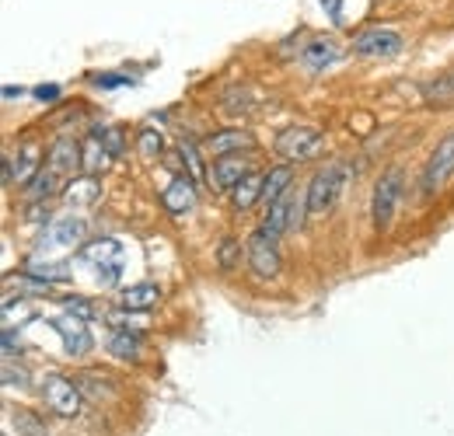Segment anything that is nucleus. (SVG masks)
Segmentation results:
<instances>
[{
    "label": "nucleus",
    "mask_w": 454,
    "mask_h": 436,
    "mask_svg": "<svg viewBox=\"0 0 454 436\" xmlns=\"http://www.w3.org/2000/svg\"><path fill=\"white\" fill-rule=\"evenodd\" d=\"M255 147V136L248 133V129H217V133H210L203 144H200V151L207 154V158H231V154H241V151H252Z\"/></svg>",
    "instance_id": "8"
},
{
    "label": "nucleus",
    "mask_w": 454,
    "mask_h": 436,
    "mask_svg": "<svg viewBox=\"0 0 454 436\" xmlns=\"http://www.w3.org/2000/svg\"><path fill=\"white\" fill-rule=\"evenodd\" d=\"M50 325H53V331L63 339V349H67L70 356H84V353L91 349V335H88V328L81 325L77 318H53Z\"/></svg>",
    "instance_id": "14"
},
{
    "label": "nucleus",
    "mask_w": 454,
    "mask_h": 436,
    "mask_svg": "<svg viewBox=\"0 0 454 436\" xmlns=\"http://www.w3.org/2000/svg\"><path fill=\"white\" fill-rule=\"evenodd\" d=\"M77 387H81V394H88V398H95V401L115 398V387L109 384V378H102V374H81V378H77Z\"/></svg>",
    "instance_id": "22"
},
{
    "label": "nucleus",
    "mask_w": 454,
    "mask_h": 436,
    "mask_svg": "<svg viewBox=\"0 0 454 436\" xmlns=\"http://www.w3.org/2000/svg\"><path fill=\"white\" fill-rule=\"evenodd\" d=\"M451 88H454V74H451Z\"/></svg>",
    "instance_id": "35"
},
{
    "label": "nucleus",
    "mask_w": 454,
    "mask_h": 436,
    "mask_svg": "<svg viewBox=\"0 0 454 436\" xmlns=\"http://www.w3.org/2000/svg\"><path fill=\"white\" fill-rule=\"evenodd\" d=\"M84 259H88V262H102V266H109V262L119 259V245H115L113 237L91 241V245H84Z\"/></svg>",
    "instance_id": "23"
},
{
    "label": "nucleus",
    "mask_w": 454,
    "mask_h": 436,
    "mask_svg": "<svg viewBox=\"0 0 454 436\" xmlns=\"http://www.w3.org/2000/svg\"><path fill=\"white\" fill-rule=\"evenodd\" d=\"M158 300H161V286L158 283H137V286L122 290V297H119L122 311H151Z\"/></svg>",
    "instance_id": "18"
},
{
    "label": "nucleus",
    "mask_w": 454,
    "mask_h": 436,
    "mask_svg": "<svg viewBox=\"0 0 454 436\" xmlns=\"http://www.w3.org/2000/svg\"><path fill=\"white\" fill-rule=\"evenodd\" d=\"M325 136L315 129V126H286L284 133L277 136V154L284 158L286 164H297V161H308L322 151Z\"/></svg>",
    "instance_id": "4"
},
{
    "label": "nucleus",
    "mask_w": 454,
    "mask_h": 436,
    "mask_svg": "<svg viewBox=\"0 0 454 436\" xmlns=\"http://www.w3.org/2000/svg\"><path fill=\"white\" fill-rule=\"evenodd\" d=\"M402 182H405L402 167H388V171L378 178V185H374L371 217H374V227H378V230H385V227L392 223V217H395L398 199H402Z\"/></svg>",
    "instance_id": "3"
},
{
    "label": "nucleus",
    "mask_w": 454,
    "mask_h": 436,
    "mask_svg": "<svg viewBox=\"0 0 454 436\" xmlns=\"http://www.w3.org/2000/svg\"><path fill=\"white\" fill-rule=\"evenodd\" d=\"M217 266H221L224 273H234V269L241 266V241H238V237H224V241H221V248H217Z\"/></svg>",
    "instance_id": "26"
},
{
    "label": "nucleus",
    "mask_w": 454,
    "mask_h": 436,
    "mask_svg": "<svg viewBox=\"0 0 454 436\" xmlns=\"http://www.w3.org/2000/svg\"><path fill=\"white\" fill-rule=\"evenodd\" d=\"M290 210H294V189L286 192L280 203H273V206H270V214H266V220H262V227H270L273 234L290 230Z\"/></svg>",
    "instance_id": "21"
},
{
    "label": "nucleus",
    "mask_w": 454,
    "mask_h": 436,
    "mask_svg": "<svg viewBox=\"0 0 454 436\" xmlns=\"http://www.w3.org/2000/svg\"><path fill=\"white\" fill-rule=\"evenodd\" d=\"M98 196H102V185H98V178H95V175L70 178V182L63 185V199H67L70 206H91Z\"/></svg>",
    "instance_id": "17"
},
{
    "label": "nucleus",
    "mask_w": 454,
    "mask_h": 436,
    "mask_svg": "<svg viewBox=\"0 0 454 436\" xmlns=\"http://www.w3.org/2000/svg\"><path fill=\"white\" fill-rule=\"evenodd\" d=\"M43 398H46V405L63 416V419H74V416H81V409H84V394H81V387L77 381H70V378H63V374H50L46 381H43Z\"/></svg>",
    "instance_id": "5"
},
{
    "label": "nucleus",
    "mask_w": 454,
    "mask_h": 436,
    "mask_svg": "<svg viewBox=\"0 0 454 436\" xmlns=\"http://www.w3.org/2000/svg\"><path fill=\"white\" fill-rule=\"evenodd\" d=\"M336 56H340L336 39H311V43L301 50V59H304V66H308L311 74H322L329 63H336Z\"/></svg>",
    "instance_id": "16"
},
{
    "label": "nucleus",
    "mask_w": 454,
    "mask_h": 436,
    "mask_svg": "<svg viewBox=\"0 0 454 436\" xmlns=\"http://www.w3.org/2000/svg\"><path fill=\"white\" fill-rule=\"evenodd\" d=\"M57 189H59V175L57 171H50V167H43V171L25 185V196H28L32 203H43V199L57 196Z\"/></svg>",
    "instance_id": "20"
},
{
    "label": "nucleus",
    "mask_w": 454,
    "mask_h": 436,
    "mask_svg": "<svg viewBox=\"0 0 454 436\" xmlns=\"http://www.w3.org/2000/svg\"><path fill=\"white\" fill-rule=\"evenodd\" d=\"M21 95H25V88H14V84L4 88V98H21Z\"/></svg>",
    "instance_id": "34"
},
{
    "label": "nucleus",
    "mask_w": 454,
    "mask_h": 436,
    "mask_svg": "<svg viewBox=\"0 0 454 436\" xmlns=\"http://www.w3.org/2000/svg\"><path fill=\"white\" fill-rule=\"evenodd\" d=\"M59 300H63V311H67L70 318H77V322L98 318V308H95L91 300H84V297H59Z\"/></svg>",
    "instance_id": "27"
},
{
    "label": "nucleus",
    "mask_w": 454,
    "mask_h": 436,
    "mask_svg": "<svg viewBox=\"0 0 454 436\" xmlns=\"http://www.w3.org/2000/svg\"><path fill=\"white\" fill-rule=\"evenodd\" d=\"M14 349H21V339L14 335V328L7 325V328H4V356L11 360V356H14Z\"/></svg>",
    "instance_id": "31"
},
{
    "label": "nucleus",
    "mask_w": 454,
    "mask_h": 436,
    "mask_svg": "<svg viewBox=\"0 0 454 436\" xmlns=\"http://www.w3.org/2000/svg\"><path fill=\"white\" fill-rule=\"evenodd\" d=\"M161 203H165V210H168L171 217L192 214L196 203H200V196H196V178H192V175H175L168 185H165V192H161Z\"/></svg>",
    "instance_id": "10"
},
{
    "label": "nucleus",
    "mask_w": 454,
    "mask_h": 436,
    "mask_svg": "<svg viewBox=\"0 0 454 436\" xmlns=\"http://www.w3.org/2000/svg\"><path fill=\"white\" fill-rule=\"evenodd\" d=\"M39 158H35V147H21L18 154L4 158V185H28L35 175H39Z\"/></svg>",
    "instance_id": "13"
},
{
    "label": "nucleus",
    "mask_w": 454,
    "mask_h": 436,
    "mask_svg": "<svg viewBox=\"0 0 454 436\" xmlns=\"http://www.w3.org/2000/svg\"><path fill=\"white\" fill-rule=\"evenodd\" d=\"M451 178H454V129L444 133V140L430 151L427 167H423V178H419V192L423 196H437Z\"/></svg>",
    "instance_id": "1"
},
{
    "label": "nucleus",
    "mask_w": 454,
    "mask_h": 436,
    "mask_svg": "<svg viewBox=\"0 0 454 436\" xmlns=\"http://www.w3.org/2000/svg\"><path fill=\"white\" fill-rule=\"evenodd\" d=\"M32 95H35L39 102H57V98H59V88H57V84H43V88H35Z\"/></svg>",
    "instance_id": "32"
},
{
    "label": "nucleus",
    "mask_w": 454,
    "mask_h": 436,
    "mask_svg": "<svg viewBox=\"0 0 454 436\" xmlns=\"http://www.w3.org/2000/svg\"><path fill=\"white\" fill-rule=\"evenodd\" d=\"M46 167L57 171V175H74L77 167H84V147L70 136H59L53 140L50 154H46Z\"/></svg>",
    "instance_id": "12"
},
{
    "label": "nucleus",
    "mask_w": 454,
    "mask_h": 436,
    "mask_svg": "<svg viewBox=\"0 0 454 436\" xmlns=\"http://www.w3.org/2000/svg\"><path fill=\"white\" fill-rule=\"evenodd\" d=\"M91 136H95V140H102V147H106L113 158H119V154H122V133H119V129L106 126V129H95Z\"/></svg>",
    "instance_id": "29"
},
{
    "label": "nucleus",
    "mask_w": 454,
    "mask_h": 436,
    "mask_svg": "<svg viewBox=\"0 0 454 436\" xmlns=\"http://www.w3.org/2000/svg\"><path fill=\"white\" fill-rule=\"evenodd\" d=\"M402 35L392 32V28H367L353 39V53L367 56V59H392V56L402 53Z\"/></svg>",
    "instance_id": "7"
},
{
    "label": "nucleus",
    "mask_w": 454,
    "mask_h": 436,
    "mask_svg": "<svg viewBox=\"0 0 454 436\" xmlns=\"http://www.w3.org/2000/svg\"><path fill=\"white\" fill-rule=\"evenodd\" d=\"M340 182H342L340 164H325V167L315 171V178H311V185H308V192H304L311 217H322V214L333 206V199H336V192H340Z\"/></svg>",
    "instance_id": "6"
},
{
    "label": "nucleus",
    "mask_w": 454,
    "mask_h": 436,
    "mask_svg": "<svg viewBox=\"0 0 454 436\" xmlns=\"http://www.w3.org/2000/svg\"><path fill=\"white\" fill-rule=\"evenodd\" d=\"M252 175V158H241V154H231V158H217V161L207 167V178L217 192H231L238 182H245Z\"/></svg>",
    "instance_id": "9"
},
{
    "label": "nucleus",
    "mask_w": 454,
    "mask_h": 436,
    "mask_svg": "<svg viewBox=\"0 0 454 436\" xmlns=\"http://www.w3.org/2000/svg\"><path fill=\"white\" fill-rule=\"evenodd\" d=\"M109 353H113L115 360H137V353H140V339L129 335V331H115L113 339H109Z\"/></svg>",
    "instance_id": "24"
},
{
    "label": "nucleus",
    "mask_w": 454,
    "mask_h": 436,
    "mask_svg": "<svg viewBox=\"0 0 454 436\" xmlns=\"http://www.w3.org/2000/svg\"><path fill=\"white\" fill-rule=\"evenodd\" d=\"M95 84H102V88H119V84H126V77H95Z\"/></svg>",
    "instance_id": "33"
},
{
    "label": "nucleus",
    "mask_w": 454,
    "mask_h": 436,
    "mask_svg": "<svg viewBox=\"0 0 454 436\" xmlns=\"http://www.w3.org/2000/svg\"><path fill=\"white\" fill-rule=\"evenodd\" d=\"M84 220L81 217H59L53 220L50 227H46V234H43V245H39V252H53V248H74V245H81L84 241Z\"/></svg>",
    "instance_id": "11"
},
{
    "label": "nucleus",
    "mask_w": 454,
    "mask_h": 436,
    "mask_svg": "<svg viewBox=\"0 0 454 436\" xmlns=\"http://www.w3.org/2000/svg\"><path fill=\"white\" fill-rule=\"evenodd\" d=\"M137 147H140L144 158H158V154H161V133H158V129H140Z\"/></svg>",
    "instance_id": "28"
},
{
    "label": "nucleus",
    "mask_w": 454,
    "mask_h": 436,
    "mask_svg": "<svg viewBox=\"0 0 454 436\" xmlns=\"http://www.w3.org/2000/svg\"><path fill=\"white\" fill-rule=\"evenodd\" d=\"M280 234H273L270 227H255L248 234V269L259 276V279H273L280 273V245H277Z\"/></svg>",
    "instance_id": "2"
},
{
    "label": "nucleus",
    "mask_w": 454,
    "mask_h": 436,
    "mask_svg": "<svg viewBox=\"0 0 454 436\" xmlns=\"http://www.w3.org/2000/svg\"><path fill=\"white\" fill-rule=\"evenodd\" d=\"M290 185H294V167H290V164H273V167L262 175V203H266V206L280 203L286 192H290Z\"/></svg>",
    "instance_id": "15"
},
{
    "label": "nucleus",
    "mask_w": 454,
    "mask_h": 436,
    "mask_svg": "<svg viewBox=\"0 0 454 436\" xmlns=\"http://www.w3.org/2000/svg\"><path fill=\"white\" fill-rule=\"evenodd\" d=\"M18 436H50V430L32 412H18Z\"/></svg>",
    "instance_id": "30"
},
{
    "label": "nucleus",
    "mask_w": 454,
    "mask_h": 436,
    "mask_svg": "<svg viewBox=\"0 0 454 436\" xmlns=\"http://www.w3.org/2000/svg\"><path fill=\"white\" fill-rule=\"evenodd\" d=\"M109 158H113V154L102 147V140H95V136H91V140L84 144V171H88V175L106 171V167H109Z\"/></svg>",
    "instance_id": "25"
},
{
    "label": "nucleus",
    "mask_w": 454,
    "mask_h": 436,
    "mask_svg": "<svg viewBox=\"0 0 454 436\" xmlns=\"http://www.w3.org/2000/svg\"><path fill=\"white\" fill-rule=\"evenodd\" d=\"M262 199V175H248L245 182H238L234 189H231V203L238 206V210H252L255 203Z\"/></svg>",
    "instance_id": "19"
}]
</instances>
